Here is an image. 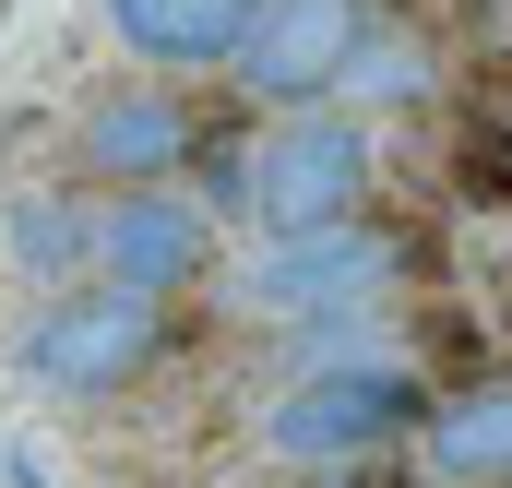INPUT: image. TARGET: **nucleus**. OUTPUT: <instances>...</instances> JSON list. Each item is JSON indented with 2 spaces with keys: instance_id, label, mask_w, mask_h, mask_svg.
Here are the masks:
<instances>
[{
  "instance_id": "nucleus-11",
  "label": "nucleus",
  "mask_w": 512,
  "mask_h": 488,
  "mask_svg": "<svg viewBox=\"0 0 512 488\" xmlns=\"http://www.w3.org/2000/svg\"><path fill=\"white\" fill-rule=\"evenodd\" d=\"M0 250H12V274H36V298L84 286V191H24L0 215Z\"/></svg>"
},
{
  "instance_id": "nucleus-9",
  "label": "nucleus",
  "mask_w": 512,
  "mask_h": 488,
  "mask_svg": "<svg viewBox=\"0 0 512 488\" xmlns=\"http://www.w3.org/2000/svg\"><path fill=\"white\" fill-rule=\"evenodd\" d=\"M96 12L143 72H227L262 0H96Z\"/></svg>"
},
{
  "instance_id": "nucleus-6",
  "label": "nucleus",
  "mask_w": 512,
  "mask_h": 488,
  "mask_svg": "<svg viewBox=\"0 0 512 488\" xmlns=\"http://www.w3.org/2000/svg\"><path fill=\"white\" fill-rule=\"evenodd\" d=\"M370 0H262L251 36H239V60H227V84L251 96L262 120H298V108H334L346 96V72H358V48H370Z\"/></svg>"
},
{
  "instance_id": "nucleus-1",
  "label": "nucleus",
  "mask_w": 512,
  "mask_h": 488,
  "mask_svg": "<svg viewBox=\"0 0 512 488\" xmlns=\"http://www.w3.org/2000/svg\"><path fill=\"white\" fill-rule=\"evenodd\" d=\"M429 405L441 393L393 358H310L298 381L262 393V453L274 465H370V453L429 429Z\"/></svg>"
},
{
  "instance_id": "nucleus-8",
  "label": "nucleus",
  "mask_w": 512,
  "mask_h": 488,
  "mask_svg": "<svg viewBox=\"0 0 512 488\" xmlns=\"http://www.w3.org/2000/svg\"><path fill=\"white\" fill-rule=\"evenodd\" d=\"M417 465H429V488H512V369L453 381V393L429 405Z\"/></svg>"
},
{
  "instance_id": "nucleus-3",
  "label": "nucleus",
  "mask_w": 512,
  "mask_h": 488,
  "mask_svg": "<svg viewBox=\"0 0 512 488\" xmlns=\"http://www.w3.org/2000/svg\"><path fill=\"white\" fill-rule=\"evenodd\" d=\"M382 191V143L346 108H298V120H262L239 155V215L262 239H310V227H358Z\"/></svg>"
},
{
  "instance_id": "nucleus-7",
  "label": "nucleus",
  "mask_w": 512,
  "mask_h": 488,
  "mask_svg": "<svg viewBox=\"0 0 512 488\" xmlns=\"http://www.w3.org/2000/svg\"><path fill=\"white\" fill-rule=\"evenodd\" d=\"M203 108L179 96V84H108V96H84L72 108V191H179L191 167H203Z\"/></svg>"
},
{
  "instance_id": "nucleus-5",
  "label": "nucleus",
  "mask_w": 512,
  "mask_h": 488,
  "mask_svg": "<svg viewBox=\"0 0 512 488\" xmlns=\"http://www.w3.org/2000/svg\"><path fill=\"white\" fill-rule=\"evenodd\" d=\"M215 274V203L191 191H84V286L179 310Z\"/></svg>"
},
{
  "instance_id": "nucleus-2",
  "label": "nucleus",
  "mask_w": 512,
  "mask_h": 488,
  "mask_svg": "<svg viewBox=\"0 0 512 488\" xmlns=\"http://www.w3.org/2000/svg\"><path fill=\"white\" fill-rule=\"evenodd\" d=\"M417 274V227L358 215V227H310V239H251V262L227 274L251 322H370L393 286Z\"/></svg>"
},
{
  "instance_id": "nucleus-10",
  "label": "nucleus",
  "mask_w": 512,
  "mask_h": 488,
  "mask_svg": "<svg viewBox=\"0 0 512 488\" xmlns=\"http://www.w3.org/2000/svg\"><path fill=\"white\" fill-rule=\"evenodd\" d=\"M334 108H346V120H393V108L417 120V108H441V48H429V24H405V12H382Z\"/></svg>"
},
{
  "instance_id": "nucleus-4",
  "label": "nucleus",
  "mask_w": 512,
  "mask_h": 488,
  "mask_svg": "<svg viewBox=\"0 0 512 488\" xmlns=\"http://www.w3.org/2000/svg\"><path fill=\"white\" fill-rule=\"evenodd\" d=\"M12 358L36 393H72V405H108V393H143L155 369L179 358V310L155 298H108V286H60L24 310Z\"/></svg>"
}]
</instances>
